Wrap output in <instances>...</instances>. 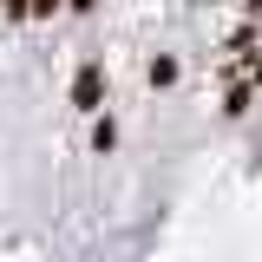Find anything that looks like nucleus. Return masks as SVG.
Returning a JSON list of instances; mask_svg holds the SVG:
<instances>
[{"label": "nucleus", "mask_w": 262, "mask_h": 262, "mask_svg": "<svg viewBox=\"0 0 262 262\" xmlns=\"http://www.w3.org/2000/svg\"><path fill=\"white\" fill-rule=\"evenodd\" d=\"M0 20H33V0H0Z\"/></svg>", "instance_id": "5"}, {"label": "nucleus", "mask_w": 262, "mask_h": 262, "mask_svg": "<svg viewBox=\"0 0 262 262\" xmlns=\"http://www.w3.org/2000/svg\"><path fill=\"white\" fill-rule=\"evenodd\" d=\"M59 7H66V0H33V20H53Z\"/></svg>", "instance_id": "6"}, {"label": "nucleus", "mask_w": 262, "mask_h": 262, "mask_svg": "<svg viewBox=\"0 0 262 262\" xmlns=\"http://www.w3.org/2000/svg\"><path fill=\"white\" fill-rule=\"evenodd\" d=\"M66 13H98V0H66Z\"/></svg>", "instance_id": "7"}, {"label": "nucleus", "mask_w": 262, "mask_h": 262, "mask_svg": "<svg viewBox=\"0 0 262 262\" xmlns=\"http://www.w3.org/2000/svg\"><path fill=\"white\" fill-rule=\"evenodd\" d=\"M92 151H98V158L118 151V118H112V112H92Z\"/></svg>", "instance_id": "3"}, {"label": "nucleus", "mask_w": 262, "mask_h": 262, "mask_svg": "<svg viewBox=\"0 0 262 262\" xmlns=\"http://www.w3.org/2000/svg\"><path fill=\"white\" fill-rule=\"evenodd\" d=\"M256 92H262V85H249V79H236V85L223 92V118H249V105H256Z\"/></svg>", "instance_id": "2"}, {"label": "nucleus", "mask_w": 262, "mask_h": 262, "mask_svg": "<svg viewBox=\"0 0 262 262\" xmlns=\"http://www.w3.org/2000/svg\"><path fill=\"white\" fill-rule=\"evenodd\" d=\"M144 79H151V92H170V85H177V59H170V53H158V59L144 66Z\"/></svg>", "instance_id": "4"}, {"label": "nucleus", "mask_w": 262, "mask_h": 262, "mask_svg": "<svg viewBox=\"0 0 262 262\" xmlns=\"http://www.w3.org/2000/svg\"><path fill=\"white\" fill-rule=\"evenodd\" d=\"M105 92H112V79H105V59H85L79 72H72V112L79 118H92V112H105Z\"/></svg>", "instance_id": "1"}]
</instances>
